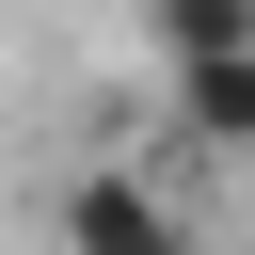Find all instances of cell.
Here are the masks:
<instances>
[{
    "mask_svg": "<svg viewBox=\"0 0 255 255\" xmlns=\"http://www.w3.org/2000/svg\"><path fill=\"white\" fill-rule=\"evenodd\" d=\"M159 16V64L191 80V64H255V0H143Z\"/></svg>",
    "mask_w": 255,
    "mask_h": 255,
    "instance_id": "3",
    "label": "cell"
},
{
    "mask_svg": "<svg viewBox=\"0 0 255 255\" xmlns=\"http://www.w3.org/2000/svg\"><path fill=\"white\" fill-rule=\"evenodd\" d=\"M175 143L191 159H255V64H191L175 80Z\"/></svg>",
    "mask_w": 255,
    "mask_h": 255,
    "instance_id": "2",
    "label": "cell"
},
{
    "mask_svg": "<svg viewBox=\"0 0 255 255\" xmlns=\"http://www.w3.org/2000/svg\"><path fill=\"white\" fill-rule=\"evenodd\" d=\"M64 255H191V207H175L159 175H128V159H96V175L64 191Z\"/></svg>",
    "mask_w": 255,
    "mask_h": 255,
    "instance_id": "1",
    "label": "cell"
}]
</instances>
